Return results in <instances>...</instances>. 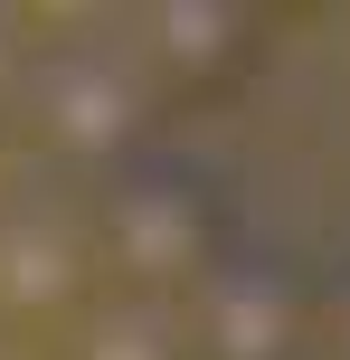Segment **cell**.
<instances>
[{
    "mask_svg": "<svg viewBox=\"0 0 350 360\" xmlns=\"http://www.w3.org/2000/svg\"><path fill=\"white\" fill-rule=\"evenodd\" d=\"M180 313H189L199 360H303V342H313L303 285L284 266H265V256H227Z\"/></svg>",
    "mask_w": 350,
    "mask_h": 360,
    "instance_id": "5b68a950",
    "label": "cell"
},
{
    "mask_svg": "<svg viewBox=\"0 0 350 360\" xmlns=\"http://www.w3.org/2000/svg\"><path fill=\"white\" fill-rule=\"evenodd\" d=\"M57 360H199V342H189V313H180V304L95 294V304L76 313V332H67Z\"/></svg>",
    "mask_w": 350,
    "mask_h": 360,
    "instance_id": "8992f818",
    "label": "cell"
},
{
    "mask_svg": "<svg viewBox=\"0 0 350 360\" xmlns=\"http://www.w3.org/2000/svg\"><path fill=\"white\" fill-rule=\"evenodd\" d=\"M152 114H161V95L142 86L133 48H105V38H57V48H38L29 86H19L29 152L48 171H67V180H95V190L152 152Z\"/></svg>",
    "mask_w": 350,
    "mask_h": 360,
    "instance_id": "7a4b0ae2",
    "label": "cell"
},
{
    "mask_svg": "<svg viewBox=\"0 0 350 360\" xmlns=\"http://www.w3.org/2000/svg\"><path fill=\"white\" fill-rule=\"evenodd\" d=\"M95 275L105 294H142V304H189L208 275L227 266V199L208 190V171L142 152L133 171H114L86 209Z\"/></svg>",
    "mask_w": 350,
    "mask_h": 360,
    "instance_id": "6da1fadb",
    "label": "cell"
},
{
    "mask_svg": "<svg viewBox=\"0 0 350 360\" xmlns=\"http://www.w3.org/2000/svg\"><path fill=\"white\" fill-rule=\"evenodd\" d=\"M29 29H19V10H0V124H19V86H29Z\"/></svg>",
    "mask_w": 350,
    "mask_h": 360,
    "instance_id": "52a82bcc",
    "label": "cell"
},
{
    "mask_svg": "<svg viewBox=\"0 0 350 360\" xmlns=\"http://www.w3.org/2000/svg\"><path fill=\"white\" fill-rule=\"evenodd\" d=\"M322 342H332V360H350V285L332 294V313H322Z\"/></svg>",
    "mask_w": 350,
    "mask_h": 360,
    "instance_id": "ba28073f",
    "label": "cell"
},
{
    "mask_svg": "<svg viewBox=\"0 0 350 360\" xmlns=\"http://www.w3.org/2000/svg\"><path fill=\"white\" fill-rule=\"evenodd\" d=\"M265 57V10L246 0H161L133 29V67L161 105H227Z\"/></svg>",
    "mask_w": 350,
    "mask_h": 360,
    "instance_id": "3957f363",
    "label": "cell"
},
{
    "mask_svg": "<svg viewBox=\"0 0 350 360\" xmlns=\"http://www.w3.org/2000/svg\"><path fill=\"white\" fill-rule=\"evenodd\" d=\"M95 237H86V209L67 199H19L0 209V323L10 332H38V323H76L95 304Z\"/></svg>",
    "mask_w": 350,
    "mask_h": 360,
    "instance_id": "277c9868",
    "label": "cell"
}]
</instances>
